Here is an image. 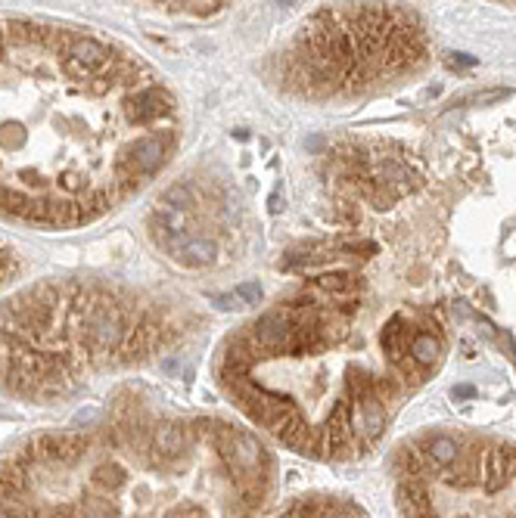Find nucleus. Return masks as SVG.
Listing matches in <instances>:
<instances>
[{
  "instance_id": "obj_1",
  "label": "nucleus",
  "mask_w": 516,
  "mask_h": 518,
  "mask_svg": "<svg viewBox=\"0 0 516 518\" xmlns=\"http://www.w3.org/2000/svg\"><path fill=\"white\" fill-rule=\"evenodd\" d=\"M177 103L131 53L91 34L0 22V214L78 227L159 174Z\"/></svg>"
},
{
  "instance_id": "obj_2",
  "label": "nucleus",
  "mask_w": 516,
  "mask_h": 518,
  "mask_svg": "<svg viewBox=\"0 0 516 518\" xmlns=\"http://www.w3.org/2000/svg\"><path fill=\"white\" fill-rule=\"evenodd\" d=\"M162 310L103 285H41L0 305V385L56 397L81 370L147 360L174 342Z\"/></svg>"
},
{
  "instance_id": "obj_3",
  "label": "nucleus",
  "mask_w": 516,
  "mask_h": 518,
  "mask_svg": "<svg viewBox=\"0 0 516 518\" xmlns=\"http://www.w3.org/2000/svg\"><path fill=\"white\" fill-rule=\"evenodd\" d=\"M420 450H423V459H426V469L432 472V475H439L448 466H455L457 457H460V441L448 435H435V437H426L420 441Z\"/></svg>"
},
{
  "instance_id": "obj_4",
  "label": "nucleus",
  "mask_w": 516,
  "mask_h": 518,
  "mask_svg": "<svg viewBox=\"0 0 516 518\" xmlns=\"http://www.w3.org/2000/svg\"><path fill=\"white\" fill-rule=\"evenodd\" d=\"M168 252L174 255L177 264H187V267H206L218 258V245L212 243L209 236H184L181 243H174Z\"/></svg>"
},
{
  "instance_id": "obj_5",
  "label": "nucleus",
  "mask_w": 516,
  "mask_h": 518,
  "mask_svg": "<svg viewBox=\"0 0 516 518\" xmlns=\"http://www.w3.org/2000/svg\"><path fill=\"white\" fill-rule=\"evenodd\" d=\"M442 354V342L439 335L432 332H423V329H417V332L407 338V357L414 360V366H420V370H426V366H432L435 360H439Z\"/></svg>"
},
{
  "instance_id": "obj_6",
  "label": "nucleus",
  "mask_w": 516,
  "mask_h": 518,
  "mask_svg": "<svg viewBox=\"0 0 516 518\" xmlns=\"http://www.w3.org/2000/svg\"><path fill=\"white\" fill-rule=\"evenodd\" d=\"M407 338H411V335L405 332V317H402V314H395L386 326H382L379 345H382V351H386L389 363H398V360H402V357L407 354Z\"/></svg>"
},
{
  "instance_id": "obj_7",
  "label": "nucleus",
  "mask_w": 516,
  "mask_h": 518,
  "mask_svg": "<svg viewBox=\"0 0 516 518\" xmlns=\"http://www.w3.org/2000/svg\"><path fill=\"white\" fill-rule=\"evenodd\" d=\"M314 285L330 295V298H339V295H354L361 289V276H354L352 270H330V273H320Z\"/></svg>"
},
{
  "instance_id": "obj_8",
  "label": "nucleus",
  "mask_w": 516,
  "mask_h": 518,
  "mask_svg": "<svg viewBox=\"0 0 516 518\" xmlns=\"http://www.w3.org/2000/svg\"><path fill=\"white\" fill-rule=\"evenodd\" d=\"M162 202L174 205V208H190V205H193V190L187 183H174V186H168V190H165Z\"/></svg>"
},
{
  "instance_id": "obj_9",
  "label": "nucleus",
  "mask_w": 516,
  "mask_h": 518,
  "mask_svg": "<svg viewBox=\"0 0 516 518\" xmlns=\"http://www.w3.org/2000/svg\"><path fill=\"white\" fill-rule=\"evenodd\" d=\"M13 273H16V255H13V248H6L0 243V285L10 280Z\"/></svg>"
},
{
  "instance_id": "obj_10",
  "label": "nucleus",
  "mask_w": 516,
  "mask_h": 518,
  "mask_svg": "<svg viewBox=\"0 0 516 518\" xmlns=\"http://www.w3.org/2000/svg\"><path fill=\"white\" fill-rule=\"evenodd\" d=\"M237 295H239V301H246V305H258V301H262V285L258 283H239Z\"/></svg>"
},
{
  "instance_id": "obj_11",
  "label": "nucleus",
  "mask_w": 516,
  "mask_h": 518,
  "mask_svg": "<svg viewBox=\"0 0 516 518\" xmlns=\"http://www.w3.org/2000/svg\"><path fill=\"white\" fill-rule=\"evenodd\" d=\"M212 305L221 308V310H234V308L243 305V301H239V295H212Z\"/></svg>"
},
{
  "instance_id": "obj_12",
  "label": "nucleus",
  "mask_w": 516,
  "mask_h": 518,
  "mask_svg": "<svg viewBox=\"0 0 516 518\" xmlns=\"http://www.w3.org/2000/svg\"><path fill=\"white\" fill-rule=\"evenodd\" d=\"M448 59H451V66H467V68H470V66H476V59H473V56H467V53H451Z\"/></svg>"
},
{
  "instance_id": "obj_13",
  "label": "nucleus",
  "mask_w": 516,
  "mask_h": 518,
  "mask_svg": "<svg viewBox=\"0 0 516 518\" xmlns=\"http://www.w3.org/2000/svg\"><path fill=\"white\" fill-rule=\"evenodd\" d=\"M501 91H495V93H476V96H470V103H495V100H501Z\"/></svg>"
},
{
  "instance_id": "obj_14",
  "label": "nucleus",
  "mask_w": 516,
  "mask_h": 518,
  "mask_svg": "<svg viewBox=\"0 0 516 518\" xmlns=\"http://www.w3.org/2000/svg\"><path fill=\"white\" fill-rule=\"evenodd\" d=\"M455 397L457 400H470V397H476V388L473 385H457L455 388Z\"/></svg>"
},
{
  "instance_id": "obj_15",
  "label": "nucleus",
  "mask_w": 516,
  "mask_h": 518,
  "mask_svg": "<svg viewBox=\"0 0 516 518\" xmlns=\"http://www.w3.org/2000/svg\"><path fill=\"white\" fill-rule=\"evenodd\" d=\"M277 205H280V193H274L271 195V211H277Z\"/></svg>"
}]
</instances>
